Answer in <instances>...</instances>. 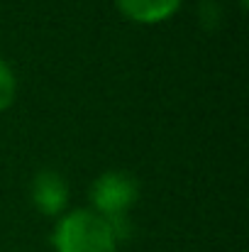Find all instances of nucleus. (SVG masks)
<instances>
[{
    "label": "nucleus",
    "instance_id": "f257e3e1",
    "mask_svg": "<svg viewBox=\"0 0 249 252\" xmlns=\"http://www.w3.org/2000/svg\"><path fill=\"white\" fill-rule=\"evenodd\" d=\"M110 223L90 208H74L56 218L52 230L54 252H117Z\"/></svg>",
    "mask_w": 249,
    "mask_h": 252
},
{
    "label": "nucleus",
    "instance_id": "f03ea898",
    "mask_svg": "<svg viewBox=\"0 0 249 252\" xmlns=\"http://www.w3.org/2000/svg\"><path fill=\"white\" fill-rule=\"evenodd\" d=\"M139 198V181L135 174L125 169H108L88 189L90 211L103 216L105 220L125 218Z\"/></svg>",
    "mask_w": 249,
    "mask_h": 252
},
{
    "label": "nucleus",
    "instance_id": "7ed1b4c3",
    "mask_svg": "<svg viewBox=\"0 0 249 252\" xmlns=\"http://www.w3.org/2000/svg\"><path fill=\"white\" fill-rule=\"evenodd\" d=\"M69 198H71V189L61 171L42 169L34 174V179L29 184V201L42 216H47V218L64 216L69 208Z\"/></svg>",
    "mask_w": 249,
    "mask_h": 252
},
{
    "label": "nucleus",
    "instance_id": "20e7f679",
    "mask_svg": "<svg viewBox=\"0 0 249 252\" xmlns=\"http://www.w3.org/2000/svg\"><path fill=\"white\" fill-rule=\"evenodd\" d=\"M183 0H115L122 17L137 25H159L181 10Z\"/></svg>",
    "mask_w": 249,
    "mask_h": 252
},
{
    "label": "nucleus",
    "instance_id": "39448f33",
    "mask_svg": "<svg viewBox=\"0 0 249 252\" xmlns=\"http://www.w3.org/2000/svg\"><path fill=\"white\" fill-rule=\"evenodd\" d=\"M17 98V74L12 64L0 57V113H5Z\"/></svg>",
    "mask_w": 249,
    "mask_h": 252
}]
</instances>
